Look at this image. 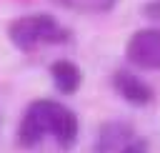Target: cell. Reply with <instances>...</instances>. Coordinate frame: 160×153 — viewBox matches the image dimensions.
Instances as JSON below:
<instances>
[{
    "instance_id": "cell-1",
    "label": "cell",
    "mask_w": 160,
    "mask_h": 153,
    "mask_svg": "<svg viewBox=\"0 0 160 153\" xmlns=\"http://www.w3.org/2000/svg\"><path fill=\"white\" fill-rule=\"evenodd\" d=\"M52 135L60 145H70L78 135V118L70 108L55 100H35L25 110L18 138L22 145H35L40 138Z\"/></svg>"
},
{
    "instance_id": "cell-2",
    "label": "cell",
    "mask_w": 160,
    "mask_h": 153,
    "mask_svg": "<svg viewBox=\"0 0 160 153\" xmlns=\"http://www.w3.org/2000/svg\"><path fill=\"white\" fill-rule=\"evenodd\" d=\"M8 33H10V40L15 43V48H20V50H35L38 45H52V43L65 40V35H68L58 25V20L45 13L15 20Z\"/></svg>"
},
{
    "instance_id": "cell-3",
    "label": "cell",
    "mask_w": 160,
    "mask_h": 153,
    "mask_svg": "<svg viewBox=\"0 0 160 153\" xmlns=\"http://www.w3.org/2000/svg\"><path fill=\"white\" fill-rule=\"evenodd\" d=\"M128 60L145 70H160V28L138 30L128 43Z\"/></svg>"
},
{
    "instance_id": "cell-4",
    "label": "cell",
    "mask_w": 160,
    "mask_h": 153,
    "mask_svg": "<svg viewBox=\"0 0 160 153\" xmlns=\"http://www.w3.org/2000/svg\"><path fill=\"white\" fill-rule=\"evenodd\" d=\"M112 88L118 90V95H122L128 103L132 105H148L152 100V90L148 83H142L138 75H132L130 70H118L112 75Z\"/></svg>"
},
{
    "instance_id": "cell-5",
    "label": "cell",
    "mask_w": 160,
    "mask_h": 153,
    "mask_svg": "<svg viewBox=\"0 0 160 153\" xmlns=\"http://www.w3.org/2000/svg\"><path fill=\"white\" fill-rule=\"evenodd\" d=\"M128 140H132V130H130L128 125H122V123H108V125H102L100 133H98V145H95V150H98V153H120V148H122Z\"/></svg>"
},
{
    "instance_id": "cell-6",
    "label": "cell",
    "mask_w": 160,
    "mask_h": 153,
    "mask_svg": "<svg viewBox=\"0 0 160 153\" xmlns=\"http://www.w3.org/2000/svg\"><path fill=\"white\" fill-rule=\"evenodd\" d=\"M50 75H52L55 88H58L60 93H65V95L75 93V90L80 88V83H82L80 68H78L75 63H70V60H55L52 68H50Z\"/></svg>"
},
{
    "instance_id": "cell-7",
    "label": "cell",
    "mask_w": 160,
    "mask_h": 153,
    "mask_svg": "<svg viewBox=\"0 0 160 153\" xmlns=\"http://www.w3.org/2000/svg\"><path fill=\"white\" fill-rule=\"evenodd\" d=\"M120 153H148V143L140 140V138H132L120 148Z\"/></svg>"
}]
</instances>
